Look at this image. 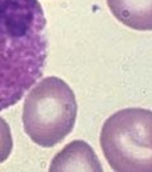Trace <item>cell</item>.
Instances as JSON below:
<instances>
[{
  "label": "cell",
  "instance_id": "obj_1",
  "mask_svg": "<svg viewBox=\"0 0 152 172\" xmlns=\"http://www.w3.org/2000/svg\"><path fill=\"white\" fill-rule=\"evenodd\" d=\"M46 26L38 0H0V111L17 105L42 78Z\"/></svg>",
  "mask_w": 152,
  "mask_h": 172
},
{
  "label": "cell",
  "instance_id": "obj_2",
  "mask_svg": "<svg viewBox=\"0 0 152 172\" xmlns=\"http://www.w3.org/2000/svg\"><path fill=\"white\" fill-rule=\"evenodd\" d=\"M77 102L74 91L59 77L39 79L27 92L23 105V127L35 144L51 148L74 130Z\"/></svg>",
  "mask_w": 152,
  "mask_h": 172
},
{
  "label": "cell",
  "instance_id": "obj_3",
  "mask_svg": "<svg viewBox=\"0 0 152 172\" xmlns=\"http://www.w3.org/2000/svg\"><path fill=\"white\" fill-rule=\"evenodd\" d=\"M100 147L112 170L152 172V110L127 107L103 124Z\"/></svg>",
  "mask_w": 152,
  "mask_h": 172
},
{
  "label": "cell",
  "instance_id": "obj_4",
  "mask_svg": "<svg viewBox=\"0 0 152 172\" xmlns=\"http://www.w3.org/2000/svg\"><path fill=\"white\" fill-rule=\"evenodd\" d=\"M48 171H103L98 156L88 143L74 140L61 149L51 161Z\"/></svg>",
  "mask_w": 152,
  "mask_h": 172
},
{
  "label": "cell",
  "instance_id": "obj_5",
  "mask_svg": "<svg viewBox=\"0 0 152 172\" xmlns=\"http://www.w3.org/2000/svg\"><path fill=\"white\" fill-rule=\"evenodd\" d=\"M113 16L136 31H152V0H106Z\"/></svg>",
  "mask_w": 152,
  "mask_h": 172
},
{
  "label": "cell",
  "instance_id": "obj_6",
  "mask_svg": "<svg viewBox=\"0 0 152 172\" xmlns=\"http://www.w3.org/2000/svg\"><path fill=\"white\" fill-rule=\"evenodd\" d=\"M13 150V137L9 124L0 116V163L9 158Z\"/></svg>",
  "mask_w": 152,
  "mask_h": 172
}]
</instances>
